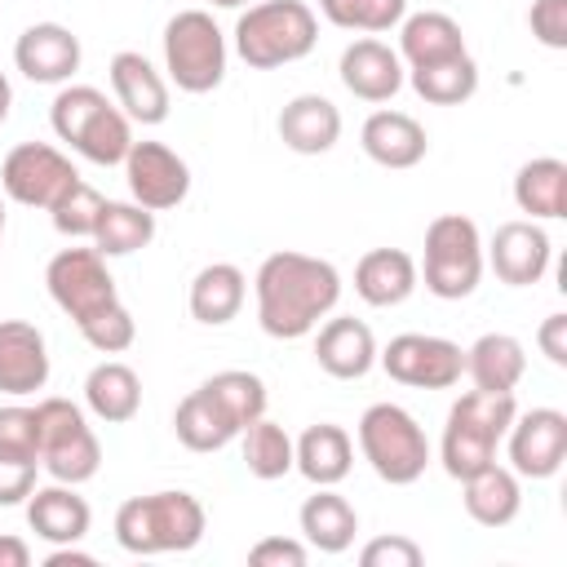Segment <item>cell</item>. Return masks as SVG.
<instances>
[{
	"mask_svg": "<svg viewBox=\"0 0 567 567\" xmlns=\"http://www.w3.org/2000/svg\"><path fill=\"white\" fill-rule=\"evenodd\" d=\"M257 323L275 341H297L319 328L341 301V275L332 261L310 252H270L257 266Z\"/></svg>",
	"mask_w": 567,
	"mask_h": 567,
	"instance_id": "1",
	"label": "cell"
},
{
	"mask_svg": "<svg viewBox=\"0 0 567 567\" xmlns=\"http://www.w3.org/2000/svg\"><path fill=\"white\" fill-rule=\"evenodd\" d=\"M204 505L190 492H151L128 496L115 509V540L128 554H186L204 540Z\"/></svg>",
	"mask_w": 567,
	"mask_h": 567,
	"instance_id": "2",
	"label": "cell"
},
{
	"mask_svg": "<svg viewBox=\"0 0 567 567\" xmlns=\"http://www.w3.org/2000/svg\"><path fill=\"white\" fill-rule=\"evenodd\" d=\"M319 40V18L306 0H257L235 22V53L252 71L301 62Z\"/></svg>",
	"mask_w": 567,
	"mask_h": 567,
	"instance_id": "3",
	"label": "cell"
},
{
	"mask_svg": "<svg viewBox=\"0 0 567 567\" xmlns=\"http://www.w3.org/2000/svg\"><path fill=\"white\" fill-rule=\"evenodd\" d=\"M49 120H53V133L62 142H71L89 164H124L128 146H133V120L106 102L102 89L93 84H66L53 106H49Z\"/></svg>",
	"mask_w": 567,
	"mask_h": 567,
	"instance_id": "4",
	"label": "cell"
},
{
	"mask_svg": "<svg viewBox=\"0 0 567 567\" xmlns=\"http://www.w3.org/2000/svg\"><path fill=\"white\" fill-rule=\"evenodd\" d=\"M518 403L514 394H496V390H470L452 403L447 425H443V470L452 478H470L483 465L496 461V443L505 439L509 421H514Z\"/></svg>",
	"mask_w": 567,
	"mask_h": 567,
	"instance_id": "5",
	"label": "cell"
},
{
	"mask_svg": "<svg viewBox=\"0 0 567 567\" xmlns=\"http://www.w3.org/2000/svg\"><path fill=\"white\" fill-rule=\"evenodd\" d=\"M359 452L372 465V474L390 487H408L430 465V439L416 425V416L399 403H372L359 416Z\"/></svg>",
	"mask_w": 567,
	"mask_h": 567,
	"instance_id": "6",
	"label": "cell"
},
{
	"mask_svg": "<svg viewBox=\"0 0 567 567\" xmlns=\"http://www.w3.org/2000/svg\"><path fill=\"white\" fill-rule=\"evenodd\" d=\"M164 71L182 93H213L226 80V35L204 9H182L164 27Z\"/></svg>",
	"mask_w": 567,
	"mask_h": 567,
	"instance_id": "7",
	"label": "cell"
},
{
	"mask_svg": "<svg viewBox=\"0 0 567 567\" xmlns=\"http://www.w3.org/2000/svg\"><path fill=\"white\" fill-rule=\"evenodd\" d=\"M425 288L443 301H461L483 279V235L461 213H439L425 226V261H421Z\"/></svg>",
	"mask_w": 567,
	"mask_h": 567,
	"instance_id": "8",
	"label": "cell"
},
{
	"mask_svg": "<svg viewBox=\"0 0 567 567\" xmlns=\"http://www.w3.org/2000/svg\"><path fill=\"white\" fill-rule=\"evenodd\" d=\"M40 416V465L49 470L53 483H89L102 465V443L93 434V425L84 421L80 403L71 399H40L35 403Z\"/></svg>",
	"mask_w": 567,
	"mask_h": 567,
	"instance_id": "9",
	"label": "cell"
},
{
	"mask_svg": "<svg viewBox=\"0 0 567 567\" xmlns=\"http://www.w3.org/2000/svg\"><path fill=\"white\" fill-rule=\"evenodd\" d=\"M377 363L390 372V381L412 390H452L465 377V350L447 337L430 332H399L377 354Z\"/></svg>",
	"mask_w": 567,
	"mask_h": 567,
	"instance_id": "10",
	"label": "cell"
},
{
	"mask_svg": "<svg viewBox=\"0 0 567 567\" xmlns=\"http://www.w3.org/2000/svg\"><path fill=\"white\" fill-rule=\"evenodd\" d=\"M44 284H49V297L58 301V310L71 315L75 323H84L102 306L120 301L115 279L106 270V257L97 248H62V252H53V261L44 266Z\"/></svg>",
	"mask_w": 567,
	"mask_h": 567,
	"instance_id": "11",
	"label": "cell"
},
{
	"mask_svg": "<svg viewBox=\"0 0 567 567\" xmlns=\"http://www.w3.org/2000/svg\"><path fill=\"white\" fill-rule=\"evenodd\" d=\"M71 182H80L75 164L49 142H18L0 164V186L22 208H53Z\"/></svg>",
	"mask_w": 567,
	"mask_h": 567,
	"instance_id": "12",
	"label": "cell"
},
{
	"mask_svg": "<svg viewBox=\"0 0 567 567\" xmlns=\"http://www.w3.org/2000/svg\"><path fill=\"white\" fill-rule=\"evenodd\" d=\"M505 439H509V470L518 478H554L567 461V416L558 408L514 412Z\"/></svg>",
	"mask_w": 567,
	"mask_h": 567,
	"instance_id": "13",
	"label": "cell"
},
{
	"mask_svg": "<svg viewBox=\"0 0 567 567\" xmlns=\"http://www.w3.org/2000/svg\"><path fill=\"white\" fill-rule=\"evenodd\" d=\"M124 177H128L133 204H142L151 213L177 208L190 195V168L164 142H133L124 155Z\"/></svg>",
	"mask_w": 567,
	"mask_h": 567,
	"instance_id": "14",
	"label": "cell"
},
{
	"mask_svg": "<svg viewBox=\"0 0 567 567\" xmlns=\"http://www.w3.org/2000/svg\"><path fill=\"white\" fill-rule=\"evenodd\" d=\"M549 235L540 230V221H505L496 226L492 244H487V261L496 270L501 284L509 288H532L545 279L549 270Z\"/></svg>",
	"mask_w": 567,
	"mask_h": 567,
	"instance_id": "15",
	"label": "cell"
},
{
	"mask_svg": "<svg viewBox=\"0 0 567 567\" xmlns=\"http://www.w3.org/2000/svg\"><path fill=\"white\" fill-rule=\"evenodd\" d=\"M13 62L35 84H66L80 71V35L62 22H35L18 35Z\"/></svg>",
	"mask_w": 567,
	"mask_h": 567,
	"instance_id": "16",
	"label": "cell"
},
{
	"mask_svg": "<svg viewBox=\"0 0 567 567\" xmlns=\"http://www.w3.org/2000/svg\"><path fill=\"white\" fill-rule=\"evenodd\" d=\"M337 75H341V84H346L354 97H363V102H390V97L403 89V80H408L399 49H390V44H381V40H372V35L341 49Z\"/></svg>",
	"mask_w": 567,
	"mask_h": 567,
	"instance_id": "17",
	"label": "cell"
},
{
	"mask_svg": "<svg viewBox=\"0 0 567 567\" xmlns=\"http://www.w3.org/2000/svg\"><path fill=\"white\" fill-rule=\"evenodd\" d=\"M49 381L44 332L27 319H0V394H35Z\"/></svg>",
	"mask_w": 567,
	"mask_h": 567,
	"instance_id": "18",
	"label": "cell"
},
{
	"mask_svg": "<svg viewBox=\"0 0 567 567\" xmlns=\"http://www.w3.org/2000/svg\"><path fill=\"white\" fill-rule=\"evenodd\" d=\"M111 89L120 111L133 124H164L168 120V80L133 49H120L111 58Z\"/></svg>",
	"mask_w": 567,
	"mask_h": 567,
	"instance_id": "19",
	"label": "cell"
},
{
	"mask_svg": "<svg viewBox=\"0 0 567 567\" xmlns=\"http://www.w3.org/2000/svg\"><path fill=\"white\" fill-rule=\"evenodd\" d=\"M315 363L328 377H337V381L368 377L372 363H377V337H372V328L363 319H354V315L328 319L319 328V337H315Z\"/></svg>",
	"mask_w": 567,
	"mask_h": 567,
	"instance_id": "20",
	"label": "cell"
},
{
	"mask_svg": "<svg viewBox=\"0 0 567 567\" xmlns=\"http://www.w3.org/2000/svg\"><path fill=\"white\" fill-rule=\"evenodd\" d=\"M27 523L49 545H80L89 536L93 509L71 483H49L27 496Z\"/></svg>",
	"mask_w": 567,
	"mask_h": 567,
	"instance_id": "21",
	"label": "cell"
},
{
	"mask_svg": "<svg viewBox=\"0 0 567 567\" xmlns=\"http://www.w3.org/2000/svg\"><path fill=\"white\" fill-rule=\"evenodd\" d=\"M359 142H363V155L381 168H416L430 151L421 120H412L408 111H372L363 120Z\"/></svg>",
	"mask_w": 567,
	"mask_h": 567,
	"instance_id": "22",
	"label": "cell"
},
{
	"mask_svg": "<svg viewBox=\"0 0 567 567\" xmlns=\"http://www.w3.org/2000/svg\"><path fill=\"white\" fill-rule=\"evenodd\" d=\"M275 128H279V142L288 151H297V155H323L341 137V111L323 93H297L279 111Z\"/></svg>",
	"mask_w": 567,
	"mask_h": 567,
	"instance_id": "23",
	"label": "cell"
},
{
	"mask_svg": "<svg viewBox=\"0 0 567 567\" xmlns=\"http://www.w3.org/2000/svg\"><path fill=\"white\" fill-rule=\"evenodd\" d=\"M350 465H354V443L332 421L301 430V439L292 443V470L301 478H310L315 487H337L350 474Z\"/></svg>",
	"mask_w": 567,
	"mask_h": 567,
	"instance_id": "24",
	"label": "cell"
},
{
	"mask_svg": "<svg viewBox=\"0 0 567 567\" xmlns=\"http://www.w3.org/2000/svg\"><path fill=\"white\" fill-rule=\"evenodd\" d=\"M354 292L377 310L399 306L416 292V261L403 248H372L354 266Z\"/></svg>",
	"mask_w": 567,
	"mask_h": 567,
	"instance_id": "25",
	"label": "cell"
},
{
	"mask_svg": "<svg viewBox=\"0 0 567 567\" xmlns=\"http://www.w3.org/2000/svg\"><path fill=\"white\" fill-rule=\"evenodd\" d=\"M523 372H527V350L509 332H483L465 350V377L474 381V390L514 394V385L523 381Z\"/></svg>",
	"mask_w": 567,
	"mask_h": 567,
	"instance_id": "26",
	"label": "cell"
},
{
	"mask_svg": "<svg viewBox=\"0 0 567 567\" xmlns=\"http://www.w3.org/2000/svg\"><path fill=\"white\" fill-rule=\"evenodd\" d=\"M297 523H301L306 545L319 549V554H346L354 545V532H359L354 505L341 492H332V487H319L315 496H306Z\"/></svg>",
	"mask_w": 567,
	"mask_h": 567,
	"instance_id": "27",
	"label": "cell"
},
{
	"mask_svg": "<svg viewBox=\"0 0 567 567\" xmlns=\"http://www.w3.org/2000/svg\"><path fill=\"white\" fill-rule=\"evenodd\" d=\"M461 487H465V514L474 518V523H483V527H505V523H514L518 518V509H523V487H518V474L514 470H505V465H483L478 474H470V478H461Z\"/></svg>",
	"mask_w": 567,
	"mask_h": 567,
	"instance_id": "28",
	"label": "cell"
},
{
	"mask_svg": "<svg viewBox=\"0 0 567 567\" xmlns=\"http://www.w3.org/2000/svg\"><path fill=\"white\" fill-rule=\"evenodd\" d=\"M514 204L532 221L567 217V164L554 155H536L514 173Z\"/></svg>",
	"mask_w": 567,
	"mask_h": 567,
	"instance_id": "29",
	"label": "cell"
},
{
	"mask_svg": "<svg viewBox=\"0 0 567 567\" xmlns=\"http://www.w3.org/2000/svg\"><path fill=\"white\" fill-rule=\"evenodd\" d=\"M244 297H248L244 270L230 266V261H213V266H204V270L190 279L186 306H190V319H199V323H208V328H221V323H230V319L239 315Z\"/></svg>",
	"mask_w": 567,
	"mask_h": 567,
	"instance_id": "30",
	"label": "cell"
},
{
	"mask_svg": "<svg viewBox=\"0 0 567 567\" xmlns=\"http://www.w3.org/2000/svg\"><path fill=\"white\" fill-rule=\"evenodd\" d=\"M456 53H465V35H461L456 18L425 9V13H412L399 22V58L408 66H430V62H443Z\"/></svg>",
	"mask_w": 567,
	"mask_h": 567,
	"instance_id": "31",
	"label": "cell"
},
{
	"mask_svg": "<svg viewBox=\"0 0 567 567\" xmlns=\"http://www.w3.org/2000/svg\"><path fill=\"white\" fill-rule=\"evenodd\" d=\"M84 403H89V412H93L97 421L124 425V421H133L137 408H142V381H137V372H133L128 363L106 359V363H97V368L84 377Z\"/></svg>",
	"mask_w": 567,
	"mask_h": 567,
	"instance_id": "32",
	"label": "cell"
},
{
	"mask_svg": "<svg viewBox=\"0 0 567 567\" xmlns=\"http://www.w3.org/2000/svg\"><path fill=\"white\" fill-rule=\"evenodd\" d=\"M173 430H177V439H182V447H190V452H221L239 430H235V421L221 412V403L199 385V390H190L182 403H177V412H173Z\"/></svg>",
	"mask_w": 567,
	"mask_h": 567,
	"instance_id": "33",
	"label": "cell"
},
{
	"mask_svg": "<svg viewBox=\"0 0 567 567\" xmlns=\"http://www.w3.org/2000/svg\"><path fill=\"white\" fill-rule=\"evenodd\" d=\"M408 80H412L416 97H425L434 106H461L478 89V62L470 53H456V58H443L430 66H412Z\"/></svg>",
	"mask_w": 567,
	"mask_h": 567,
	"instance_id": "34",
	"label": "cell"
},
{
	"mask_svg": "<svg viewBox=\"0 0 567 567\" xmlns=\"http://www.w3.org/2000/svg\"><path fill=\"white\" fill-rule=\"evenodd\" d=\"M151 239H155V213H151V208L106 199L102 221H97V230H93V248H97L102 257H128V252L146 248Z\"/></svg>",
	"mask_w": 567,
	"mask_h": 567,
	"instance_id": "35",
	"label": "cell"
},
{
	"mask_svg": "<svg viewBox=\"0 0 567 567\" xmlns=\"http://www.w3.org/2000/svg\"><path fill=\"white\" fill-rule=\"evenodd\" d=\"M239 434H244V465H248L252 478L270 483V478H284L292 470V439H288V430L279 421L257 416Z\"/></svg>",
	"mask_w": 567,
	"mask_h": 567,
	"instance_id": "36",
	"label": "cell"
},
{
	"mask_svg": "<svg viewBox=\"0 0 567 567\" xmlns=\"http://www.w3.org/2000/svg\"><path fill=\"white\" fill-rule=\"evenodd\" d=\"M204 390L221 403V412L235 421V430H244V425H252L257 416H266V381H261L257 372L226 368V372L208 377Z\"/></svg>",
	"mask_w": 567,
	"mask_h": 567,
	"instance_id": "37",
	"label": "cell"
},
{
	"mask_svg": "<svg viewBox=\"0 0 567 567\" xmlns=\"http://www.w3.org/2000/svg\"><path fill=\"white\" fill-rule=\"evenodd\" d=\"M319 13L341 31H390L408 18V0H319Z\"/></svg>",
	"mask_w": 567,
	"mask_h": 567,
	"instance_id": "38",
	"label": "cell"
},
{
	"mask_svg": "<svg viewBox=\"0 0 567 567\" xmlns=\"http://www.w3.org/2000/svg\"><path fill=\"white\" fill-rule=\"evenodd\" d=\"M102 208H106L102 190H93V186L80 177V182H71V186L58 195V204L49 208V213H53V230L66 235V239H93V230H97V221H102Z\"/></svg>",
	"mask_w": 567,
	"mask_h": 567,
	"instance_id": "39",
	"label": "cell"
},
{
	"mask_svg": "<svg viewBox=\"0 0 567 567\" xmlns=\"http://www.w3.org/2000/svg\"><path fill=\"white\" fill-rule=\"evenodd\" d=\"M75 328H80V337H84L93 350H102V354H120V350H128L133 337H137V323H133V315H128L124 301L102 306L97 315H89V319L75 323Z\"/></svg>",
	"mask_w": 567,
	"mask_h": 567,
	"instance_id": "40",
	"label": "cell"
},
{
	"mask_svg": "<svg viewBox=\"0 0 567 567\" xmlns=\"http://www.w3.org/2000/svg\"><path fill=\"white\" fill-rule=\"evenodd\" d=\"M0 456H31L40 461V416L27 403L0 408Z\"/></svg>",
	"mask_w": 567,
	"mask_h": 567,
	"instance_id": "41",
	"label": "cell"
},
{
	"mask_svg": "<svg viewBox=\"0 0 567 567\" xmlns=\"http://www.w3.org/2000/svg\"><path fill=\"white\" fill-rule=\"evenodd\" d=\"M421 558H425V549L408 536H377L359 549L363 567H421Z\"/></svg>",
	"mask_w": 567,
	"mask_h": 567,
	"instance_id": "42",
	"label": "cell"
},
{
	"mask_svg": "<svg viewBox=\"0 0 567 567\" xmlns=\"http://www.w3.org/2000/svg\"><path fill=\"white\" fill-rule=\"evenodd\" d=\"M527 27L545 49H567V0H532Z\"/></svg>",
	"mask_w": 567,
	"mask_h": 567,
	"instance_id": "43",
	"label": "cell"
},
{
	"mask_svg": "<svg viewBox=\"0 0 567 567\" xmlns=\"http://www.w3.org/2000/svg\"><path fill=\"white\" fill-rule=\"evenodd\" d=\"M35 474H40V461L0 456V505H27V496L35 492Z\"/></svg>",
	"mask_w": 567,
	"mask_h": 567,
	"instance_id": "44",
	"label": "cell"
},
{
	"mask_svg": "<svg viewBox=\"0 0 567 567\" xmlns=\"http://www.w3.org/2000/svg\"><path fill=\"white\" fill-rule=\"evenodd\" d=\"M306 558H310V549L301 540H292V536H266V540H257L248 549L252 567H306Z\"/></svg>",
	"mask_w": 567,
	"mask_h": 567,
	"instance_id": "45",
	"label": "cell"
},
{
	"mask_svg": "<svg viewBox=\"0 0 567 567\" xmlns=\"http://www.w3.org/2000/svg\"><path fill=\"white\" fill-rule=\"evenodd\" d=\"M536 346L554 368H567V315H549L536 328Z\"/></svg>",
	"mask_w": 567,
	"mask_h": 567,
	"instance_id": "46",
	"label": "cell"
},
{
	"mask_svg": "<svg viewBox=\"0 0 567 567\" xmlns=\"http://www.w3.org/2000/svg\"><path fill=\"white\" fill-rule=\"evenodd\" d=\"M0 567H31V545L22 536H0Z\"/></svg>",
	"mask_w": 567,
	"mask_h": 567,
	"instance_id": "47",
	"label": "cell"
},
{
	"mask_svg": "<svg viewBox=\"0 0 567 567\" xmlns=\"http://www.w3.org/2000/svg\"><path fill=\"white\" fill-rule=\"evenodd\" d=\"M97 558L93 554H84V549H75V545H53V554L44 558V567H93Z\"/></svg>",
	"mask_w": 567,
	"mask_h": 567,
	"instance_id": "48",
	"label": "cell"
},
{
	"mask_svg": "<svg viewBox=\"0 0 567 567\" xmlns=\"http://www.w3.org/2000/svg\"><path fill=\"white\" fill-rule=\"evenodd\" d=\"M9 106H13V84H9V75L0 71V124L9 120Z\"/></svg>",
	"mask_w": 567,
	"mask_h": 567,
	"instance_id": "49",
	"label": "cell"
},
{
	"mask_svg": "<svg viewBox=\"0 0 567 567\" xmlns=\"http://www.w3.org/2000/svg\"><path fill=\"white\" fill-rule=\"evenodd\" d=\"M208 4H217V9H239V4H248V0H208Z\"/></svg>",
	"mask_w": 567,
	"mask_h": 567,
	"instance_id": "50",
	"label": "cell"
},
{
	"mask_svg": "<svg viewBox=\"0 0 567 567\" xmlns=\"http://www.w3.org/2000/svg\"><path fill=\"white\" fill-rule=\"evenodd\" d=\"M0 235H4V204H0Z\"/></svg>",
	"mask_w": 567,
	"mask_h": 567,
	"instance_id": "51",
	"label": "cell"
}]
</instances>
